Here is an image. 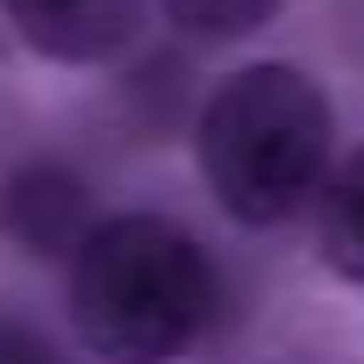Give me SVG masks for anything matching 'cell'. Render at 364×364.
Returning a JSON list of instances; mask_svg holds the SVG:
<instances>
[{
  "label": "cell",
  "mask_w": 364,
  "mask_h": 364,
  "mask_svg": "<svg viewBox=\"0 0 364 364\" xmlns=\"http://www.w3.org/2000/svg\"><path fill=\"white\" fill-rule=\"evenodd\" d=\"M164 22L178 36H193V43H236L250 29H264L286 0H157Z\"/></svg>",
  "instance_id": "cell-6"
},
{
  "label": "cell",
  "mask_w": 364,
  "mask_h": 364,
  "mask_svg": "<svg viewBox=\"0 0 364 364\" xmlns=\"http://www.w3.org/2000/svg\"><path fill=\"white\" fill-rule=\"evenodd\" d=\"M328 143H336L328 100L300 65L229 72L200 100V122H193V150L215 200L250 229H272L321 193Z\"/></svg>",
  "instance_id": "cell-2"
},
{
  "label": "cell",
  "mask_w": 364,
  "mask_h": 364,
  "mask_svg": "<svg viewBox=\"0 0 364 364\" xmlns=\"http://www.w3.org/2000/svg\"><path fill=\"white\" fill-rule=\"evenodd\" d=\"M314 236H321V264L343 272L350 286H364V150H350L314 193Z\"/></svg>",
  "instance_id": "cell-5"
},
{
  "label": "cell",
  "mask_w": 364,
  "mask_h": 364,
  "mask_svg": "<svg viewBox=\"0 0 364 364\" xmlns=\"http://www.w3.org/2000/svg\"><path fill=\"white\" fill-rule=\"evenodd\" d=\"M93 193L65 157H29L22 171H8L0 186V229H8L29 257H72L93 229Z\"/></svg>",
  "instance_id": "cell-3"
},
{
  "label": "cell",
  "mask_w": 364,
  "mask_h": 364,
  "mask_svg": "<svg viewBox=\"0 0 364 364\" xmlns=\"http://www.w3.org/2000/svg\"><path fill=\"white\" fill-rule=\"evenodd\" d=\"M65 264L72 321L107 364H178L222 307L208 250L164 215H107Z\"/></svg>",
  "instance_id": "cell-1"
},
{
  "label": "cell",
  "mask_w": 364,
  "mask_h": 364,
  "mask_svg": "<svg viewBox=\"0 0 364 364\" xmlns=\"http://www.w3.org/2000/svg\"><path fill=\"white\" fill-rule=\"evenodd\" d=\"M15 36L58 65H107L136 43L143 0H0Z\"/></svg>",
  "instance_id": "cell-4"
},
{
  "label": "cell",
  "mask_w": 364,
  "mask_h": 364,
  "mask_svg": "<svg viewBox=\"0 0 364 364\" xmlns=\"http://www.w3.org/2000/svg\"><path fill=\"white\" fill-rule=\"evenodd\" d=\"M0 364H65V357H58V343H50L29 314L0 307Z\"/></svg>",
  "instance_id": "cell-7"
}]
</instances>
